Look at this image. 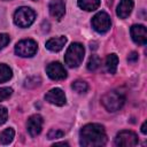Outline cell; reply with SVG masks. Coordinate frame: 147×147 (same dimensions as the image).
<instances>
[{"mask_svg": "<svg viewBox=\"0 0 147 147\" xmlns=\"http://www.w3.org/2000/svg\"><path fill=\"white\" fill-rule=\"evenodd\" d=\"M78 6L87 11H92L99 8L100 6V0H78Z\"/></svg>", "mask_w": 147, "mask_h": 147, "instance_id": "cell-16", "label": "cell"}, {"mask_svg": "<svg viewBox=\"0 0 147 147\" xmlns=\"http://www.w3.org/2000/svg\"><path fill=\"white\" fill-rule=\"evenodd\" d=\"M79 142L84 147H99L107 142L105 127L96 123L86 124L79 132Z\"/></svg>", "mask_w": 147, "mask_h": 147, "instance_id": "cell-1", "label": "cell"}, {"mask_svg": "<svg viewBox=\"0 0 147 147\" xmlns=\"http://www.w3.org/2000/svg\"><path fill=\"white\" fill-rule=\"evenodd\" d=\"M67 42L65 37H57V38H51L46 41V48L52 52H59L63 48V46Z\"/></svg>", "mask_w": 147, "mask_h": 147, "instance_id": "cell-14", "label": "cell"}, {"mask_svg": "<svg viewBox=\"0 0 147 147\" xmlns=\"http://www.w3.org/2000/svg\"><path fill=\"white\" fill-rule=\"evenodd\" d=\"M48 77L53 80H62L67 77V71L60 62H52L46 67Z\"/></svg>", "mask_w": 147, "mask_h": 147, "instance_id": "cell-8", "label": "cell"}, {"mask_svg": "<svg viewBox=\"0 0 147 147\" xmlns=\"http://www.w3.org/2000/svg\"><path fill=\"white\" fill-rule=\"evenodd\" d=\"M101 64V60L98 55H92L90 59H88V62H87V69L90 71H95Z\"/></svg>", "mask_w": 147, "mask_h": 147, "instance_id": "cell-19", "label": "cell"}, {"mask_svg": "<svg viewBox=\"0 0 147 147\" xmlns=\"http://www.w3.org/2000/svg\"><path fill=\"white\" fill-rule=\"evenodd\" d=\"M5 1H7V0H5Z\"/></svg>", "mask_w": 147, "mask_h": 147, "instance_id": "cell-28", "label": "cell"}, {"mask_svg": "<svg viewBox=\"0 0 147 147\" xmlns=\"http://www.w3.org/2000/svg\"><path fill=\"white\" fill-rule=\"evenodd\" d=\"M115 145L116 146H123V147H130L138 145V137L134 132L123 130L119 133H117L115 138Z\"/></svg>", "mask_w": 147, "mask_h": 147, "instance_id": "cell-7", "label": "cell"}, {"mask_svg": "<svg viewBox=\"0 0 147 147\" xmlns=\"http://www.w3.org/2000/svg\"><path fill=\"white\" fill-rule=\"evenodd\" d=\"M132 9H133V1L132 0H121L118 6H117L116 14L119 18H126L131 14Z\"/></svg>", "mask_w": 147, "mask_h": 147, "instance_id": "cell-13", "label": "cell"}, {"mask_svg": "<svg viewBox=\"0 0 147 147\" xmlns=\"http://www.w3.org/2000/svg\"><path fill=\"white\" fill-rule=\"evenodd\" d=\"M141 132L144 133V134H146V132H147V130H146V122L142 124V126H141Z\"/></svg>", "mask_w": 147, "mask_h": 147, "instance_id": "cell-27", "label": "cell"}, {"mask_svg": "<svg viewBox=\"0 0 147 147\" xmlns=\"http://www.w3.org/2000/svg\"><path fill=\"white\" fill-rule=\"evenodd\" d=\"M38 45L32 39H23L15 46V53L22 57H31L37 53Z\"/></svg>", "mask_w": 147, "mask_h": 147, "instance_id": "cell-5", "label": "cell"}, {"mask_svg": "<svg viewBox=\"0 0 147 147\" xmlns=\"http://www.w3.org/2000/svg\"><path fill=\"white\" fill-rule=\"evenodd\" d=\"M48 9H49V14L56 18V20H61L65 13V5L64 1L62 0H51L49 5H48Z\"/></svg>", "mask_w": 147, "mask_h": 147, "instance_id": "cell-12", "label": "cell"}, {"mask_svg": "<svg viewBox=\"0 0 147 147\" xmlns=\"http://www.w3.org/2000/svg\"><path fill=\"white\" fill-rule=\"evenodd\" d=\"M72 88H74L77 93H85V92L88 90V85H87L86 82L78 79V80H76V82L72 83Z\"/></svg>", "mask_w": 147, "mask_h": 147, "instance_id": "cell-20", "label": "cell"}, {"mask_svg": "<svg viewBox=\"0 0 147 147\" xmlns=\"http://www.w3.org/2000/svg\"><path fill=\"white\" fill-rule=\"evenodd\" d=\"M36 18V13L29 7H21L14 14V22L20 28L30 26Z\"/></svg>", "mask_w": 147, "mask_h": 147, "instance_id": "cell-4", "label": "cell"}, {"mask_svg": "<svg viewBox=\"0 0 147 147\" xmlns=\"http://www.w3.org/2000/svg\"><path fill=\"white\" fill-rule=\"evenodd\" d=\"M63 136H64V132L59 129H52L47 134L48 139H57V138H62Z\"/></svg>", "mask_w": 147, "mask_h": 147, "instance_id": "cell-22", "label": "cell"}, {"mask_svg": "<svg viewBox=\"0 0 147 147\" xmlns=\"http://www.w3.org/2000/svg\"><path fill=\"white\" fill-rule=\"evenodd\" d=\"M131 37L133 39V41L138 45H146L147 42V31H146V28L144 25H140V24H136V25H132L131 26Z\"/></svg>", "mask_w": 147, "mask_h": 147, "instance_id": "cell-10", "label": "cell"}, {"mask_svg": "<svg viewBox=\"0 0 147 147\" xmlns=\"http://www.w3.org/2000/svg\"><path fill=\"white\" fill-rule=\"evenodd\" d=\"M84 53H85V49H84V46L82 44H79V42L71 44L68 47L65 55H64L65 64L70 68L78 67L84 59Z\"/></svg>", "mask_w": 147, "mask_h": 147, "instance_id": "cell-2", "label": "cell"}, {"mask_svg": "<svg viewBox=\"0 0 147 147\" xmlns=\"http://www.w3.org/2000/svg\"><path fill=\"white\" fill-rule=\"evenodd\" d=\"M101 102L108 111L114 113V111L119 110L123 107V105L125 102V98L122 93H119L117 91H110V92H107L102 96Z\"/></svg>", "mask_w": 147, "mask_h": 147, "instance_id": "cell-3", "label": "cell"}, {"mask_svg": "<svg viewBox=\"0 0 147 147\" xmlns=\"http://www.w3.org/2000/svg\"><path fill=\"white\" fill-rule=\"evenodd\" d=\"M13 93V90L10 87H0V101H3L8 99Z\"/></svg>", "mask_w": 147, "mask_h": 147, "instance_id": "cell-23", "label": "cell"}, {"mask_svg": "<svg viewBox=\"0 0 147 147\" xmlns=\"http://www.w3.org/2000/svg\"><path fill=\"white\" fill-rule=\"evenodd\" d=\"M40 78L39 77H36V76H33V77H29L26 80H25V86L26 87H34V86H38L39 84H40Z\"/></svg>", "mask_w": 147, "mask_h": 147, "instance_id": "cell-21", "label": "cell"}, {"mask_svg": "<svg viewBox=\"0 0 147 147\" xmlns=\"http://www.w3.org/2000/svg\"><path fill=\"white\" fill-rule=\"evenodd\" d=\"M14 136H15V131L11 129V127H7L1 133H0V144L2 145H8L13 141L14 139Z\"/></svg>", "mask_w": 147, "mask_h": 147, "instance_id": "cell-17", "label": "cell"}, {"mask_svg": "<svg viewBox=\"0 0 147 147\" xmlns=\"http://www.w3.org/2000/svg\"><path fill=\"white\" fill-rule=\"evenodd\" d=\"M13 76L11 69L6 64H0V83H5L9 80Z\"/></svg>", "mask_w": 147, "mask_h": 147, "instance_id": "cell-18", "label": "cell"}, {"mask_svg": "<svg viewBox=\"0 0 147 147\" xmlns=\"http://www.w3.org/2000/svg\"><path fill=\"white\" fill-rule=\"evenodd\" d=\"M138 60V53H136V52H132L129 56H127V61L129 62H136Z\"/></svg>", "mask_w": 147, "mask_h": 147, "instance_id": "cell-26", "label": "cell"}, {"mask_svg": "<svg viewBox=\"0 0 147 147\" xmlns=\"http://www.w3.org/2000/svg\"><path fill=\"white\" fill-rule=\"evenodd\" d=\"M117 64H118V57L116 54H109L106 59V68L109 74H115L117 70Z\"/></svg>", "mask_w": 147, "mask_h": 147, "instance_id": "cell-15", "label": "cell"}, {"mask_svg": "<svg viewBox=\"0 0 147 147\" xmlns=\"http://www.w3.org/2000/svg\"><path fill=\"white\" fill-rule=\"evenodd\" d=\"M8 118V110L6 107L0 106V125H2L3 123H6Z\"/></svg>", "mask_w": 147, "mask_h": 147, "instance_id": "cell-24", "label": "cell"}, {"mask_svg": "<svg viewBox=\"0 0 147 147\" xmlns=\"http://www.w3.org/2000/svg\"><path fill=\"white\" fill-rule=\"evenodd\" d=\"M45 100L56 106H63L65 103V94L61 88H52L45 94Z\"/></svg>", "mask_w": 147, "mask_h": 147, "instance_id": "cell-11", "label": "cell"}, {"mask_svg": "<svg viewBox=\"0 0 147 147\" xmlns=\"http://www.w3.org/2000/svg\"><path fill=\"white\" fill-rule=\"evenodd\" d=\"M42 123H44V121L40 115L36 114V115L30 116L26 122V129H28V132L30 133V136H32V137L38 136L41 132Z\"/></svg>", "mask_w": 147, "mask_h": 147, "instance_id": "cell-9", "label": "cell"}, {"mask_svg": "<svg viewBox=\"0 0 147 147\" xmlns=\"http://www.w3.org/2000/svg\"><path fill=\"white\" fill-rule=\"evenodd\" d=\"M9 40H10V38H9L8 34L0 33V49H2L3 47H6L8 45V42H9Z\"/></svg>", "mask_w": 147, "mask_h": 147, "instance_id": "cell-25", "label": "cell"}, {"mask_svg": "<svg viewBox=\"0 0 147 147\" xmlns=\"http://www.w3.org/2000/svg\"><path fill=\"white\" fill-rule=\"evenodd\" d=\"M92 26L93 29L99 32V33H105L107 32L110 26H111V21H110V17L107 13L105 11H99L98 14H95L93 17H92Z\"/></svg>", "mask_w": 147, "mask_h": 147, "instance_id": "cell-6", "label": "cell"}]
</instances>
